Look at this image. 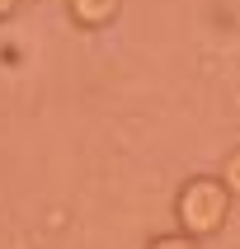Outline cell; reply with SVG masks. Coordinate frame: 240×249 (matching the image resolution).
I'll list each match as a JSON object with an SVG mask.
<instances>
[{
    "mask_svg": "<svg viewBox=\"0 0 240 249\" xmlns=\"http://www.w3.org/2000/svg\"><path fill=\"white\" fill-rule=\"evenodd\" d=\"M222 212H226V197L217 183H188L184 188V202H179V221L188 231H217L222 226Z\"/></svg>",
    "mask_w": 240,
    "mask_h": 249,
    "instance_id": "cell-1",
    "label": "cell"
},
{
    "mask_svg": "<svg viewBox=\"0 0 240 249\" xmlns=\"http://www.w3.org/2000/svg\"><path fill=\"white\" fill-rule=\"evenodd\" d=\"M231 183H236V188H240V155H236V160H231Z\"/></svg>",
    "mask_w": 240,
    "mask_h": 249,
    "instance_id": "cell-2",
    "label": "cell"
},
{
    "mask_svg": "<svg viewBox=\"0 0 240 249\" xmlns=\"http://www.w3.org/2000/svg\"><path fill=\"white\" fill-rule=\"evenodd\" d=\"M155 249H188V245H184V240H160Z\"/></svg>",
    "mask_w": 240,
    "mask_h": 249,
    "instance_id": "cell-3",
    "label": "cell"
}]
</instances>
